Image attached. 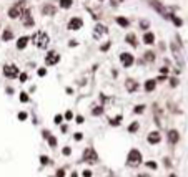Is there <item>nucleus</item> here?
Wrapping results in <instances>:
<instances>
[{
	"label": "nucleus",
	"instance_id": "0eeeda50",
	"mask_svg": "<svg viewBox=\"0 0 188 177\" xmlns=\"http://www.w3.org/2000/svg\"><path fill=\"white\" fill-rule=\"evenodd\" d=\"M82 26H83V20H82L80 17H72L70 22H68V30H72V32L80 30Z\"/></svg>",
	"mask_w": 188,
	"mask_h": 177
},
{
	"label": "nucleus",
	"instance_id": "c9c22d12",
	"mask_svg": "<svg viewBox=\"0 0 188 177\" xmlns=\"http://www.w3.org/2000/svg\"><path fill=\"white\" fill-rule=\"evenodd\" d=\"M73 138H75V141H80V139L83 138V134H82V132H75V136H73Z\"/></svg>",
	"mask_w": 188,
	"mask_h": 177
},
{
	"label": "nucleus",
	"instance_id": "6e6552de",
	"mask_svg": "<svg viewBox=\"0 0 188 177\" xmlns=\"http://www.w3.org/2000/svg\"><path fill=\"white\" fill-rule=\"evenodd\" d=\"M60 61V55L57 52H48L47 53V56H45V63H47L48 66H54V65H57Z\"/></svg>",
	"mask_w": 188,
	"mask_h": 177
},
{
	"label": "nucleus",
	"instance_id": "b1692460",
	"mask_svg": "<svg viewBox=\"0 0 188 177\" xmlns=\"http://www.w3.org/2000/svg\"><path fill=\"white\" fill-rule=\"evenodd\" d=\"M143 58H145V61H148V63H153L155 61V53L153 52H147L145 55H143Z\"/></svg>",
	"mask_w": 188,
	"mask_h": 177
},
{
	"label": "nucleus",
	"instance_id": "2f4dec72",
	"mask_svg": "<svg viewBox=\"0 0 188 177\" xmlns=\"http://www.w3.org/2000/svg\"><path fill=\"white\" fill-rule=\"evenodd\" d=\"M20 101H22V103H27V101H28V94H27V93H20Z\"/></svg>",
	"mask_w": 188,
	"mask_h": 177
},
{
	"label": "nucleus",
	"instance_id": "e433bc0d",
	"mask_svg": "<svg viewBox=\"0 0 188 177\" xmlns=\"http://www.w3.org/2000/svg\"><path fill=\"white\" fill-rule=\"evenodd\" d=\"M170 85H172V86L175 88V86L178 85V79H176V78H172V79H170Z\"/></svg>",
	"mask_w": 188,
	"mask_h": 177
},
{
	"label": "nucleus",
	"instance_id": "4be33fe9",
	"mask_svg": "<svg viewBox=\"0 0 188 177\" xmlns=\"http://www.w3.org/2000/svg\"><path fill=\"white\" fill-rule=\"evenodd\" d=\"M58 3H60V8H70V7L73 5V0H58Z\"/></svg>",
	"mask_w": 188,
	"mask_h": 177
},
{
	"label": "nucleus",
	"instance_id": "c03bdc74",
	"mask_svg": "<svg viewBox=\"0 0 188 177\" xmlns=\"http://www.w3.org/2000/svg\"><path fill=\"white\" fill-rule=\"evenodd\" d=\"M55 123H57V124H60V123H62V116H60V114L55 116Z\"/></svg>",
	"mask_w": 188,
	"mask_h": 177
},
{
	"label": "nucleus",
	"instance_id": "603ef678",
	"mask_svg": "<svg viewBox=\"0 0 188 177\" xmlns=\"http://www.w3.org/2000/svg\"><path fill=\"white\" fill-rule=\"evenodd\" d=\"M170 177H176V176H175V174H172V176H170Z\"/></svg>",
	"mask_w": 188,
	"mask_h": 177
},
{
	"label": "nucleus",
	"instance_id": "9d476101",
	"mask_svg": "<svg viewBox=\"0 0 188 177\" xmlns=\"http://www.w3.org/2000/svg\"><path fill=\"white\" fill-rule=\"evenodd\" d=\"M22 17H23V25H25V26H34L35 25L34 18H32V13H30V10H28V8H23Z\"/></svg>",
	"mask_w": 188,
	"mask_h": 177
},
{
	"label": "nucleus",
	"instance_id": "f8f14e48",
	"mask_svg": "<svg viewBox=\"0 0 188 177\" xmlns=\"http://www.w3.org/2000/svg\"><path fill=\"white\" fill-rule=\"evenodd\" d=\"M42 13L43 15H55L57 13V7L52 5V3H45V5L42 7Z\"/></svg>",
	"mask_w": 188,
	"mask_h": 177
},
{
	"label": "nucleus",
	"instance_id": "8fccbe9b",
	"mask_svg": "<svg viewBox=\"0 0 188 177\" xmlns=\"http://www.w3.org/2000/svg\"><path fill=\"white\" fill-rule=\"evenodd\" d=\"M137 177H150V176H147V174H138Z\"/></svg>",
	"mask_w": 188,
	"mask_h": 177
},
{
	"label": "nucleus",
	"instance_id": "393cba45",
	"mask_svg": "<svg viewBox=\"0 0 188 177\" xmlns=\"http://www.w3.org/2000/svg\"><path fill=\"white\" fill-rule=\"evenodd\" d=\"M140 28L141 30H148L150 28V22L148 20H140Z\"/></svg>",
	"mask_w": 188,
	"mask_h": 177
},
{
	"label": "nucleus",
	"instance_id": "dca6fc26",
	"mask_svg": "<svg viewBox=\"0 0 188 177\" xmlns=\"http://www.w3.org/2000/svg\"><path fill=\"white\" fill-rule=\"evenodd\" d=\"M143 43L145 45H153L155 43V35L152 32H145L143 33Z\"/></svg>",
	"mask_w": 188,
	"mask_h": 177
},
{
	"label": "nucleus",
	"instance_id": "7c9ffc66",
	"mask_svg": "<svg viewBox=\"0 0 188 177\" xmlns=\"http://www.w3.org/2000/svg\"><path fill=\"white\" fill-rule=\"evenodd\" d=\"M48 144H50V146H52V147H55V146H57V139H55V138H52V136H48Z\"/></svg>",
	"mask_w": 188,
	"mask_h": 177
},
{
	"label": "nucleus",
	"instance_id": "f03ea898",
	"mask_svg": "<svg viewBox=\"0 0 188 177\" xmlns=\"http://www.w3.org/2000/svg\"><path fill=\"white\" fill-rule=\"evenodd\" d=\"M147 3L152 7V8H155V10L160 13L163 18H167V20L172 18V15H173V13H168V12H167V8H165V5L161 3L160 0H147Z\"/></svg>",
	"mask_w": 188,
	"mask_h": 177
},
{
	"label": "nucleus",
	"instance_id": "cd10ccee",
	"mask_svg": "<svg viewBox=\"0 0 188 177\" xmlns=\"http://www.w3.org/2000/svg\"><path fill=\"white\" fill-rule=\"evenodd\" d=\"M120 123H121V114H118L117 118H113L112 121H110V124H112V126H118Z\"/></svg>",
	"mask_w": 188,
	"mask_h": 177
},
{
	"label": "nucleus",
	"instance_id": "ddd939ff",
	"mask_svg": "<svg viewBox=\"0 0 188 177\" xmlns=\"http://www.w3.org/2000/svg\"><path fill=\"white\" fill-rule=\"evenodd\" d=\"M125 41H127L130 46H135V48L138 46V38H137V35H135V33H128L127 37H125Z\"/></svg>",
	"mask_w": 188,
	"mask_h": 177
},
{
	"label": "nucleus",
	"instance_id": "2eb2a0df",
	"mask_svg": "<svg viewBox=\"0 0 188 177\" xmlns=\"http://www.w3.org/2000/svg\"><path fill=\"white\" fill-rule=\"evenodd\" d=\"M178 139H180L178 131H175V129H170V131H168V141H170V144H176Z\"/></svg>",
	"mask_w": 188,
	"mask_h": 177
},
{
	"label": "nucleus",
	"instance_id": "864d4df0",
	"mask_svg": "<svg viewBox=\"0 0 188 177\" xmlns=\"http://www.w3.org/2000/svg\"><path fill=\"white\" fill-rule=\"evenodd\" d=\"M118 2H123V0H118Z\"/></svg>",
	"mask_w": 188,
	"mask_h": 177
},
{
	"label": "nucleus",
	"instance_id": "39448f33",
	"mask_svg": "<svg viewBox=\"0 0 188 177\" xmlns=\"http://www.w3.org/2000/svg\"><path fill=\"white\" fill-rule=\"evenodd\" d=\"M82 159H83V162H87V164H95V162L98 161V156H97L95 149L87 147V149H85V152H83V156H82Z\"/></svg>",
	"mask_w": 188,
	"mask_h": 177
},
{
	"label": "nucleus",
	"instance_id": "a211bd4d",
	"mask_svg": "<svg viewBox=\"0 0 188 177\" xmlns=\"http://www.w3.org/2000/svg\"><path fill=\"white\" fill-rule=\"evenodd\" d=\"M160 139H161V136L158 134V132H150V134H148V142H150V144L160 142Z\"/></svg>",
	"mask_w": 188,
	"mask_h": 177
},
{
	"label": "nucleus",
	"instance_id": "ea45409f",
	"mask_svg": "<svg viewBox=\"0 0 188 177\" xmlns=\"http://www.w3.org/2000/svg\"><path fill=\"white\" fill-rule=\"evenodd\" d=\"M57 177H65V171H63V169H58V172H57Z\"/></svg>",
	"mask_w": 188,
	"mask_h": 177
},
{
	"label": "nucleus",
	"instance_id": "20e7f679",
	"mask_svg": "<svg viewBox=\"0 0 188 177\" xmlns=\"http://www.w3.org/2000/svg\"><path fill=\"white\" fill-rule=\"evenodd\" d=\"M128 165H132V167H135V165H138L141 162V154L138 149H132V151L128 152V159H127Z\"/></svg>",
	"mask_w": 188,
	"mask_h": 177
},
{
	"label": "nucleus",
	"instance_id": "79ce46f5",
	"mask_svg": "<svg viewBox=\"0 0 188 177\" xmlns=\"http://www.w3.org/2000/svg\"><path fill=\"white\" fill-rule=\"evenodd\" d=\"M65 118H67V119H72V118H73V113H72V111H67V113H65Z\"/></svg>",
	"mask_w": 188,
	"mask_h": 177
},
{
	"label": "nucleus",
	"instance_id": "49530a36",
	"mask_svg": "<svg viewBox=\"0 0 188 177\" xmlns=\"http://www.w3.org/2000/svg\"><path fill=\"white\" fill-rule=\"evenodd\" d=\"M168 73V68H160V75H167Z\"/></svg>",
	"mask_w": 188,
	"mask_h": 177
},
{
	"label": "nucleus",
	"instance_id": "6ab92c4d",
	"mask_svg": "<svg viewBox=\"0 0 188 177\" xmlns=\"http://www.w3.org/2000/svg\"><path fill=\"white\" fill-rule=\"evenodd\" d=\"M12 38H14V32H12V28H5L3 33H2V40H3V41H10Z\"/></svg>",
	"mask_w": 188,
	"mask_h": 177
},
{
	"label": "nucleus",
	"instance_id": "4c0bfd02",
	"mask_svg": "<svg viewBox=\"0 0 188 177\" xmlns=\"http://www.w3.org/2000/svg\"><path fill=\"white\" fill-rule=\"evenodd\" d=\"M40 162H42V164H48V157H47V156H42Z\"/></svg>",
	"mask_w": 188,
	"mask_h": 177
},
{
	"label": "nucleus",
	"instance_id": "c756f323",
	"mask_svg": "<svg viewBox=\"0 0 188 177\" xmlns=\"http://www.w3.org/2000/svg\"><path fill=\"white\" fill-rule=\"evenodd\" d=\"M110 46H112V43H110V41L103 43V45L100 46V52H107V50H110Z\"/></svg>",
	"mask_w": 188,
	"mask_h": 177
},
{
	"label": "nucleus",
	"instance_id": "09e8293b",
	"mask_svg": "<svg viewBox=\"0 0 188 177\" xmlns=\"http://www.w3.org/2000/svg\"><path fill=\"white\" fill-rule=\"evenodd\" d=\"M165 165H167V167H170V165H172V162H170V159H165Z\"/></svg>",
	"mask_w": 188,
	"mask_h": 177
},
{
	"label": "nucleus",
	"instance_id": "473e14b6",
	"mask_svg": "<svg viewBox=\"0 0 188 177\" xmlns=\"http://www.w3.org/2000/svg\"><path fill=\"white\" fill-rule=\"evenodd\" d=\"M143 109H145V106H135V113H138V114H141L143 113Z\"/></svg>",
	"mask_w": 188,
	"mask_h": 177
},
{
	"label": "nucleus",
	"instance_id": "58836bf2",
	"mask_svg": "<svg viewBox=\"0 0 188 177\" xmlns=\"http://www.w3.org/2000/svg\"><path fill=\"white\" fill-rule=\"evenodd\" d=\"M147 165L150 167V169H156V164H155L153 161H150V162H147Z\"/></svg>",
	"mask_w": 188,
	"mask_h": 177
},
{
	"label": "nucleus",
	"instance_id": "a19ab883",
	"mask_svg": "<svg viewBox=\"0 0 188 177\" xmlns=\"http://www.w3.org/2000/svg\"><path fill=\"white\" fill-rule=\"evenodd\" d=\"M77 124H82V123H83V121H85V119H83V116H77Z\"/></svg>",
	"mask_w": 188,
	"mask_h": 177
},
{
	"label": "nucleus",
	"instance_id": "37998d69",
	"mask_svg": "<svg viewBox=\"0 0 188 177\" xmlns=\"http://www.w3.org/2000/svg\"><path fill=\"white\" fill-rule=\"evenodd\" d=\"M20 81H22V83L27 81V75H25V73H22V75H20Z\"/></svg>",
	"mask_w": 188,
	"mask_h": 177
},
{
	"label": "nucleus",
	"instance_id": "1a4fd4ad",
	"mask_svg": "<svg viewBox=\"0 0 188 177\" xmlns=\"http://www.w3.org/2000/svg\"><path fill=\"white\" fill-rule=\"evenodd\" d=\"M120 61H121V65L125 66V68H130V66L135 63V58H133L132 53H121V55H120Z\"/></svg>",
	"mask_w": 188,
	"mask_h": 177
},
{
	"label": "nucleus",
	"instance_id": "9b49d317",
	"mask_svg": "<svg viewBox=\"0 0 188 177\" xmlns=\"http://www.w3.org/2000/svg\"><path fill=\"white\" fill-rule=\"evenodd\" d=\"M105 33H108V28H107L105 25L98 23V25L95 26V32H93V37H95V38H100L102 35H105Z\"/></svg>",
	"mask_w": 188,
	"mask_h": 177
},
{
	"label": "nucleus",
	"instance_id": "f257e3e1",
	"mask_svg": "<svg viewBox=\"0 0 188 177\" xmlns=\"http://www.w3.org/2000/svg\"><path fill=\"white\" fill-rule=\"evenodd\" d=\"M32 41L35 43V46L37 48H42V50H45L48 46V43H50V40H48V35L45 32H37L32 37Z\"/></svg>",
	"mask_w": 188,
	"mask_h": 177
},
{
	"label": "nucleus",
	"instance_id": "aec40b11",
	"mask_svg": "<svg viewBox=\"0 0 188 177\" xmlns=\"http://www.w3.org/2000/svg\"><path fill=\"white\" fill-rule=\"evenodd\" d=\"M155 86H156V81H155V79H147V81H145V90H147L148 93L153 91Z\"/></svg>",
	"mask_w": 188,
	"mask_h": 177
},
{
	"label": "nucleus",
	"instance_id": "423d86ee",
	"mask_svg": "<svg viewBox=\"0 0 188 177\" xmlns=\"http://www.w3.org/2000/svg\"><path fill=\"white\" fill-rule=\"evenodd\" d=\"M3 75L7 76V78H17L19 76V68L15 65H5L3 66Z\"/></svg>",
	"mask_w": 188,
	"mask_h": 177
},
{
	"label": "nucleus",
	"instance_id": "412c9836",
	"mask_svg": "<svg viewBox=\"0 0 188 177\" xmlns=\"http://www.w3.org/2000/svg\"><path fill=\"white\" fill-rule=\"evenodd\" d=\"M172 52H173L175 58H176V61H178V65H181L183 61H181V56H180V52H178V46L175 45V43H172Z\"/></svg>",
	"mask_w": 188,
	"mask_h": 177
},
{
	"label": "nucleus",
	"instance_id": "3c124183",
	"mask_svg": "<svg viewBox=\"0 0 188 177\" xmlns=\"http://www.w3.org/2000/svg\"><path fill=\"white\" fill-rule=\"evenodd\" d=\"M72 177H78V174H77V172H73V174H72Z\"/></svg>",
	"mask_w": 188,
	"mask_h": 177
},
{
	"label": "nucleus",
	"instance_id": "f704fd0d",
	"mask_svg": "<svg viewBox=\"0 0 188 177\" xmlns=\"http://www.w3.org/2000/svg\"><path fill=\"white\" fill-rule=\"evenodd\" d=\"M63 156H70V152H72V149H70V147H63Z\"/></svg>",
	"mask_w": 188,
	"mask_h": 177
},
{
	"label": "nucleus",
	"instance_id": "f3484780",
	"mask_svg": "<svg viewBox=\"0 0 188 177\" xmlns=\"http://www.w3.org/2000/svg\"><path fill=\"white\" fill-rule=\"evenodd\" d=\"M28 41H30L28 37H20V38L17 40V48H19V50H23V48L28 45Z\"/></svg>",
	"mask_w": 188,
	"mask_h": 177
},
{
	"label": "nucleus",
	"instance_id": "de8ad7c7",
	"mask_svg": "<svg viewBox=\"0 0 188 177\" xmlns=\"http://www.w3.org/2000/svg\"><path fill=\"white\" fill-rule=\"evenodd\" d=\"M83 177H92V172H90V171H83Z\"/></svg>",
	"mask_w": 188,
	"mask_h": 177
},
{
	"label": "nucleus",
	"instance_id": "7ed1b4c3",
	"mask_svg": "<svg viewBox=\"0 0 188 177\" xmlns=\"http://www.w3.org/2000/svg\"><path fill=\"white\" fill-rule=\"evenodd\" d=\"M23 8H25V2H23V0L17 2L15 5H12L10 8H8V17H10L12 20L20 18V17H22V12H23Z\"/></svg>",
	"mask_w": 188,
	"mask_h": 177
},
{
	"label": "nucleus",
	"instance_id": "a18cd8bd",
	"mask_svg": "<svg viewBox=\"0 0 188 177\" xmlns=\"http://www.w3.org/2000/svg\"><path fill=\"white\" fill-rule=\"evenodd\" d=\"M19 119H22V121L27 119V114H25V113H20V114H19Z\"/></svg>",
	"mask_w": 188,
	"mask_h": 177
},
{
	"label": "nucleus",
	"instance_id": "72a5a7b5",
	"mask_svg": "<svg viewBox=\"0 0 188 177\" xmlns=\"http://www.w3.org/2000/svg\"><path fill=\"white\" fill-rule=\"evenodd\" d=\"M38 76H45V75H47V70H45V68H38Z\"/></svg>",
	"mask_w": 188,
	"mask_h": 177
},
{
	"label": "nucleus",
	"instance_id": "bb28decb",
	"mask_svg": "<svg viewBox=\"0 0 188 177\" xmlns=\"http://www.w3.org/2000/svg\"><path fill=\"white\" fill-rule=\"evenodd\" d=\"M170 20H172V22H173V23H175L176 26H181V25H183V22H181V20L178 18L176 15H172V18H170Z\"/></svg>",
	"mask_w": 188,
	"mask_h": 177
},
{
	"label": "nucleus",
	"instance_id": "4468645a",
	"mask_svg": "<svg viewBox=\"0 0 188 177\" xmlns=\"http://www.w3.org/2000/svg\"><path fill=\"white\" fill-rule=\"evenodd\" d=\"M125 88H127L130 93H133V91H137V90H138V85H137V81H135V79L128 78L127 81H125Z\"/></svg>",
	"mask_w": 188,
	"mask_h": 177
},
{
	"label": "nucleus",
	"instance_id": "5701e85b",
	"mask_svg": "<svg viewBox=\"0 0 188 177\" xmlns=\"http://www.w3.org/2000/svg\"><path fill=\"white\" fill-rule=\"evenodd\" d=\"M117 23H118L120 26H123V28H127V26L130 25V22H128L125 17H117Z\"/></svg>",
	"mask_w": 188,
	"mask_h": 177
},
{
	"label": "nucleus",
	"instance_id": "a878e982",
	"mask_svg": "<svg viewBox=\"0 0 188 177\" xmlns=\"http://www.w3.org/2000/svg\"><path fill=\"white\" fill-rule=\"evenodd\" d=\"M102 113H103V108H102V106H97V108L92 109V114H93V116H100Z\"/></svg>",
	"mask_w": 188,
	"mask_h": 177
},
{
	"label": "nucleus",
	"instance_id": "c85d7f7f",
	"mask_svg": "<svg viewBox=\"0 0 188 177\" xmlns=\"http://www.w3.org/2000/svg\"><path fill=\"white\" fill-rule=\"evenodd\" d=\"M138 127H140V126H138V123H133V124H130L128 131H130V132H135V131H138Z\"/></svg>",
	"mask_w": 188,
	"mask_h": 177
}]
</instances>
